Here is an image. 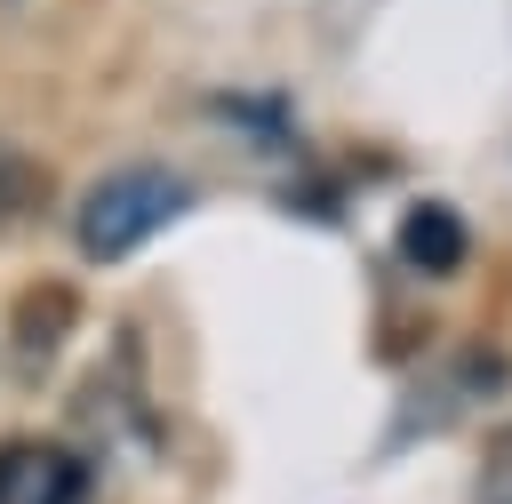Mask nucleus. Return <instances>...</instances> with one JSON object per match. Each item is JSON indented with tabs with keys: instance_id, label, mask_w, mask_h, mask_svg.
Listing matches in <instances>:
<instances>
[{
	"instance_id": "f257e3e1",
	"label": "nucleus",
	"mask_w": 512,
	"mask_h": 504,
	"mask_svg": "<svg viewBox=\"0 0 512 504\" xmlns=\"http://www.w3.org/2000/svg\"><path fill=\"white\" fill-rule=\"evenodd\" d=\"M184 208H192V184H184L176 168L136 160V168H112V176H96V184L80 192L72 232H80V248H88L96 264H120V256H136L144 240H160Z\"/></svg>"
},
{
	"instance_id": "f03ea898",
	"label": "nucleus",
	"mask_w": 512,
	"mask_h": 504,
	"mask_svg": "<svg viewBox=\"0 0 512 504\" xmlns=\"http://www.w3.org/2000/svg\"><path fill=\"white\" fill-rule=\"evenodd\" d=\"M400 256H408L416 272H456V264H464V216L440 208V200L408 208V216H400Z\"/></svg>"
},
{
	"instance_id": "7ed1b4c3",
	"label": "nucleus",
	"mask_w": 512,
	"mask_h": 504,
	"mask_svg": "<svg viewBox=\"0 0 512 504\" xmlns=\"http://www.w3.org/2000/svg\"><path fill=\"white\" fill-rule=\"evenodd\" d=\"M40 192H48L40 160H32L16 136H0V232H8V224H24V216L40 208Z\"/></svg>"
},
{
	"instance_id": "20e7f679",
	"label": "nucleus",
	"mask_w": 512,
	"mask_h": 504,
	"mask_svg": "<svg viewBox=\"0 0 512 504\" xmlns=\"http://www.w3.org/2000/svg\"><path fill=\"white\" fill-rule=\"evenodd\" d=\"M472 504H512V432L488 448V464H480V488H472Z\"/></svg>"
}]
</instances>
